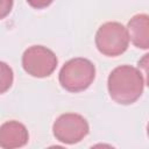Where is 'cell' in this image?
Masks as SVG:
<instances>
[{
	"mask_svg": "<svg viewBox=\"0 0 149 149\" xmlns=\"http://www.w3.org/2000/svg\"><path fill=\"white\" fill-rule=\"evenodd\" d=\"M94 41L99 52L108 57L122 55L128 49L129 44L126 27L116 21L102 23L95 33Z\"/></svg>",
	"mask_w": 149,
	"mask_h": 149,
	"instance_id": "3957f363",
	"label": "cell"
},
{
	"mask_svg": "<svg viewBox=\"0 0 149 149\" xmlns=\"http://www.w3.org/2000/svg\"><path fill=\"white\" fill-rule=\"evenodd\" d=\"M90 132L87 120L77 113H64L52 125V133L57 141L65 144L80 142Z\"/></svg>",
	"mask_w": 149,
	"mask_h": 149,
	"instance_id": "5b68a950",
	"label": "cell"
},
{
	"mask_svg": "<svg viewBox=\"0 0 149 149\" xmlns=\"http://www.w3.org/2000/svg\"><path fill=\"white\" fill-rule=\"evenodd\" d=\"M128 38L140 49L147 50L149 48V16L147 14L134 15L127 24Z\"/></svg>",
	"mask_w": 149,
	"mask_h": 149,
	"instance_id": "52a82bcc",
	"label": "cell"
},
{
	"mask_svg": "<svg viewBox=\"0 0 149 149\" xmlns=\"http://www.w3.org/2000/svg\"><path fill=\"white\" fill-rule=\"evenodd\" d=\"M13 80L14 73L12 68L7 63L0 61V94H3L10 88Z\"/></svg>",
	"mask_w": 149,
	"mask_h": 149,
	"instance_id": "ba28073f",
	"label": "cell"
},
{
	"mask_svg": "<svg viewBox=\"0 0 149 149\" xmlns=\"http://www.w3.org/2000/svg\"><path fill=\"white\" fill-rule=\"evenodd\" d=\"M146 80L142 72L132 65H120L112 70L107 79L111 98L120 105L135 102L143 93Z\"/></svg>",
	"mask_w": 149,
	"mask_h": 149,
	"instance_id": "6da1fadb",
	"label": "cell"
},
{
	"mask_svg": "<svg viewBox=\"0 0 149 149\" xmlns=\"http://www.w3.org/2000/svg\"><path fill=\"white\" fill-rule=\"evenodd\" d=\"M57 63L55 52L44 45H31L22 55L23 70L35 78L49 77L55 71Z\"/></svg>",
	"mask_w": 149,
	"mask_h": 149,
	"instance_id": "277c9868",
	"label": "cell"
},
{
	"mask_svg": "<svg viewBox=\"0 0 149 149\" xmlns=\"http://www.w3.org/2000/svg\"><path fill=\"white\" fill-rule=\"evenodd\" d=\"M54 0H27V2L33 7V8H36V9H42V8H45L48 6H50Z\"/></svg>",
	"mask_w": 149,
	"mask_h": 149,
	"instance_id": "30bf717a",
	"label": "cell"
},
{
	"mask_svg": "<svg viewBox=\"0 0 149 149\" xmlns=\"http://www.w3.org/2000/svg\"><path fill=\"white\" fill-rule=\"evenodd\" d=\"M29 134L26 126L16 120L6 121L0 126V147L3 149L21 148L28 143Z\"/></svg>",
	"mask_w": 149,
	"mask_h": 149,
	"instance_id": "8992f818",
	"label": "cell"
},
{
	"mask_svg": "<svg viewBox=\"0 0 149 149\" xmlns=\"http://www.w3.org/2000/svg\"><path fill=\"white\" fill-rule=\"evenodd\" d=\"M95 78L94 64L83 57L69 59L61 69L58 80L61 86L72 93L85 91Z\"/></svg>",
	"mask_w": 149,
	"mask_h": 149,
	"instance_id": "7a4b0ae2",
	"label": "cell"
},
{
	"mask_svg": "<svg viewBox=\"0 0 149 149\" xmlns=\"http://www.w3.org/2000/svg\"><path fill=\"white\" fill-rule=\"evenodd\" d=\"M14 0H0V20L5 19L13 8Z\"/></svg>",
	"mask_w": 149,
	"mask_h": 149,
	"instance_id": "9c48e42d",
	"label": "cell"
}]
</instances>
